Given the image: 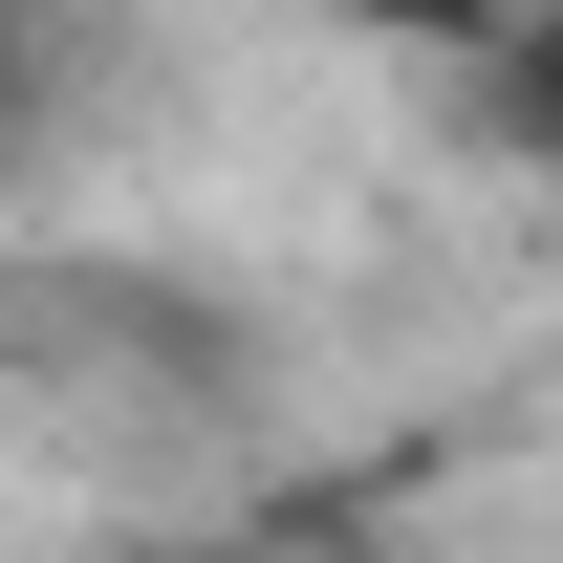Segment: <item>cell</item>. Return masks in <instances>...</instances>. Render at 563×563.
Listing matches in <instances>:
<instances>
[{
	"instance_id": "2",
	"label": "cell",
	"mask_w": 563,
	"mask_h": 563,
	"mask_svg": "<svg viewBox=\"0 0 563 563\" xmlns=\"http://www.w3.org/2000/svg\"><path fill=\"white\" fill-rule=\"evenodd\" d=\"M303 22H347V44H477L498 0H303Z\"/></svg>"
},
{
	"instance_id": "1",
	"label": "cell",
	"mask_w": 563,
	"mask_h": 563,
	"mask_svg": "<svg viewBox=\"0 0 563 563\" xmlns=\"http://www.w3.org/2000/svg\"><path fill=\"white\" fill-rule=\"evenodd\" d=\"M455 87H477V152H498V174L563 196V0H498L477 44H455Z\"/></svg>"
},
{
	"instance_id": "3",
	"label": "cell",
	"mask_w": 563,
	"mask_h": 563,
	"mask_svg": "<svg viewBox=\"0 0 563 563\" xmlns=\"http://www.w3.org/2000/svg\"><path fill=\"white\" fill-rule=\"evenodd\" d=\"M152 563H347V542H152Z\"/></svg>"
}]
</instances>
